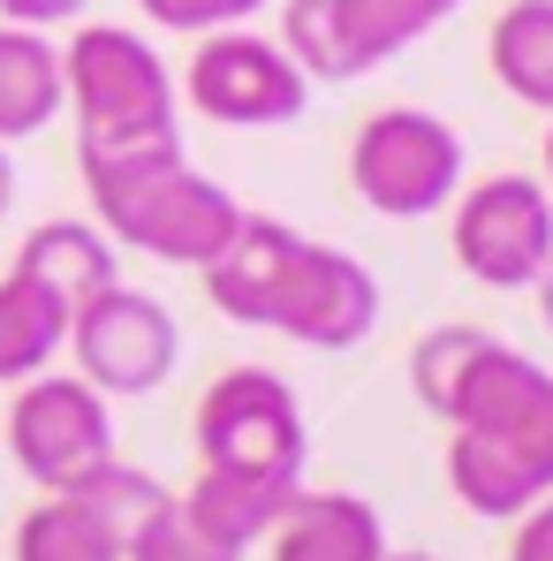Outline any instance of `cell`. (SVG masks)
Listing matches in <instances>:
<instances>
[{
  "instance_id": "8992f818",
  "label": "cell",
  "mask_w": 553,
  "mask_h": 561,
  "mask_svg": "<svg viewBox=\"0 0 553 561\" xmlns=\"http://www.w3.org/2000/svg\"><path fill=\"white\" fill-rule=\"evenodd\" d=\"M8 456L38 493H84L114 470V402L77 373H38L8 402Z\"/></svg>"
},
{
  "instance_id": "277c9868",
  "label": "cell",
  "mask_w": 553,
  "mask_h": 561,
  "mask_svg": "<svg viewBox=\"0 0 553 561\" xmlns=\"http://www.w3.org/2000/svg\"><path fill=\"white\" fill-rule=\"evenodd\" d=\"M61 99L77 106V160L183 145V92L160 46L122 23H84L61 46Z\"/></svg>"
},
{
  "instance_id": "7402d4cb",
  "label": "cell",
  "mask_w": 553,
  "mask_h": 561,
  "mask_svg": "<svg viewBox=\"0 0 553 561\" xmlns=\"http://www.w3.org/2000/svg\"><path fill=\"white\" fill-rule=\"evenodd\" d=\"M92 0H0V23H31V31H54V23H77Z\"/></svg>"
},
{
  "instance_id": "4316f807",
  "label": "cell",
  "mask_w": 553,
  "mask_h": 561,
  "mask_svg": "<svg viewBox=\"0 0 553 561\" xmlns=\"http://www.w3.org/2000/svg\"><path fill=\"white\" fill-rule=\"evenodd\" d=\"M387 561H440V554H394V547H387Z\"/></svg>"
},
{
  "instance_id": "7a4b0ae2",
  "label": "cell",
  "mask_w": 553,
  "mask_h": 561,
  "mask_svg": "<svg viewBox=\"0 0 553 561\" xmlns=\"http://www.w3.org/2000/svg\"><path fill=\"white\" fill-rule=\"evenodd\" d=\"M448 493L470 516L516 524L553 501V373L500 334L470 357L448 394Z\"/></svg>"
},
{
  "instance_id": "d6986e66",
  "label": "cell",
  "mask_w": 553,
  "mask_h": 561,
  "mask_svg": "<svg viewBox=\"0 0 553 561\" xmlns=\"http://www.w3.org/2000/svg\"><path fill=\"white\" fill-rule=\"evenodd\" d=\"M122 561H243V554H228L220 539H205V531L183 516V501L168 493V501L137 524V539L122 547Z\"/></svg>"
},
{
  "instance_id": "44dd1931",
  "label": "cell",
  "mask_w": 553,
  "mask_h": 561,
  "mask_svg": "<svg viewBox=\"0 0 553 561\" xmlns=\"http://www.w3.org/2000/svg\"><path fill=\"white\" fill-rule=\"evenodd\" d=\"M508 561H553V501H539V508L516 516V547H508Z\"/></svg>"
},
{
  "instance_id": "5bb4252c",
  "label": "cell",
  "mask_w": 553,
  "mask_h": 561,
  "mask_svg": "<svg viewBox=\"0 0 553 561\" xmlns=\"http://www.w3.org/2000/svg\"><path fill=\"white\" fill-rule=\"evenodd\" d=\"M61 46L54 31L31 23H0V145L38 137L46 122H61Z\"/></svg>"
},
{
  "instance_id": "4fadbf2b",
  "label": "cell",
  "mask_w": 553,
  "mask_h": 561,
  "mask_svg": "<svg viewBox=\"0 0 553 561\" xmlns=\"http://www.w3.org/2000/svg\"><path fill=\"white\" fill-rule=\"evenodd\" d=\"M274 561H387V524L365 493H296L266 531Z\"/></svg>"
},
{
  "instance_id": "5b68a950",
  "label": "cell",
  "mask_w": 553,
  "mask_h": 561,
  "mask_svg": "<svg viewBox=\"0 0 553 561\" xmlns=\"http://www.w3.org/2000/svg\"><path fill=\"white\" fill-rule=\"evenodd\" d=\"M311 463V433H303V402L296 387L266 365H235L197 394V470L235 478L251 493L296 501Z\"/></svg>"
},
{
  "instance_id": "3957f363",
  "label": "cell",
  "mask_w": 553,
  "mask_h": 561,
  "mask_svg": "<svg viewBox=\"0 0 553 561\" xmlns=\"http://www.w3.org/2000/svg\"><path fill=\"white\" fill-rule=\"evenodd\" d=\"M84 190H92V213L114 236V251H137L160 266H197V274L220 259V243L243 220V205L212 175H197L183 160V145L84 160Z\"/></svg>"
},
{
  "instance_id": "2e32d148",
  "label": "cell",
  "mask_w": 553,
  "mask_h": 561,
  "mask_svg": "<svg viewBox=\"0 0 553 561\" xmlns=\"http://www.w3.org/2000/svg\"><path fill=\"white\" fill-rule=\"evenodd\" d=\"M15 561H122V531L92 493H46L15 524Z\"/></svg>"
},
{
  "instance_id": "7c38bea8",
  "label": "cell",
  "mask_w": 553,
  "mask_h": 561,
  "mask_svg": "<svg viewBox=\"0 0 553 561\" xmlns=\"http://www.w3.org/2000/svg\"><path fill=\"white\" fill-rule=\"evenodd\" d=\"M15 274L31 280V288H46L77 319L84 304H99L122 280V251H114V236L99 220H38L23 236V251H15Z\"/></svg>"
},
{
  "instance_id": "52a82bcc",
  "label": "cell",
  "mask_w": 553,
  "mask_h": 561,
  "mask_svg": "<svg viewBox=\"0 0 553 561\" xmlns=\"http://www.w3.org/2000/svg\"><path fill=\"white\" fill-rule=\"evenodd\" d=\"M349 190L379 220H433L462 190L456 122H440L425 106H379L349 137Z\"/></svg>"
},
{
  "instance_id": "9a60e30c",
  "label": "cell",
  "mask_w": 553,
  "mask_h": 561,
  "mask_svg": "<svg viewBox=\"0 0 553 561\" xmlns=\"http://www.w3.org/2000/svg\"><path fill=\"white\" fill-rule=\"evenodd\" d=\"M485 61L523 106H539L553 122V0H508L485 38Z\"/></svg>"
},
{
  "instance_id": "ba28073f",
  "label": "cell",
  "mask_w": 553,
  "mask_h": 561,
  "mask_svg": "<svg viewBox=\"0 0 553 561\" xmlns=\"http://www.w3.org/2000/svg\"><path fill=\"white\" fill-rule=\"evenodd\" d=\"M183 106H197L220 129H288L311 106V77L280 54V38L235 23V31H205L183 69Z\"/></svg>"
},
{
  "instance_id": "30bf717a",
  "label": "cell",
  "mask_w": 553,
  "mask_h": 561,
  "mask_svg": "<svg viewBox=\"0 0 553 561\" xmlns=\"http://www.w3.org/2000/svg\"><path fill=\"white\" fill-rule=\"evenodd\" d=\"M456 266L477 288H531L553 259V197L539 175H485L456 190V220H448Z\"/></svg>"
},
{
  "instance_id": "ffe728a7",
  "label": "cell",
  "mask_w": 553,
  "mask_h": 561,
  "mask_svg": "<svg viewBox=\"0 0 553 561\" xmlns=\"http://www.w3.org/2000/svg\"><path fill=\"white\" fill-rule=\"evenodd\" d=\"M160 31H183V38H205V31H235V23H258L274 0H137Z\"/></svg>"
},
{
  "instance_id": "9c48e42d",
  "label": "cell",
  "mask_w": 553,
  "mask_h": 561,
  "mask_svg": "<svg viewBox=\"0 0 553 561\" xmlns=\"http://www.w3.org/2000/svg\"><path fill=\"white\" fill-rule=\"evenodd\" d=\"M77 350V379H92L106 402H137V394H160L175 365H183V327L160 296L114 280L99 304H84L69 319V342Z\"/></svg>"
},
{
  "instance_id": "cb8c5ba5",
  "label": "cell",
  "mask_w": 553,
  "mask_h": 561,
  "mask_svg": "<svg viewBox=\"0 0 553 561\" xmlns=\"http://www.w3.org/2000/svg\"><path fill=\"white\" fill-rule=\"evenodd\" d=\"M531 296H539V319H546V334H553V259H546V274L531 280Z\"/></svg>"
},
{
  "instance_id": "6da1fadb",
  "label": "cell",
  "mask_w": 553,
  "mask_h": 561,
  "mask_svg": "<svg viewBox=\"0 0 553 561\" xmlns=\"http://www.w3.org/2000/svg\"><path fill=\"white\" fill-rule=\"evenodd\" d=\"M205 296L228 327H266L303 350H357L379 327V280L365 259L296 236L274 213L235 220V236L205 266Z\"/></svg>"
},
{
  "instance_id": "ac0fdd59",
  "label": "cell",
  "mask_w": 553,
  "mask_h": 561,
  "mask_svg": "<svg viewBox=\"0 0 553 561\" xmlns=\"http://www.w3.org/2000/svg\"><path fill=\"white\" fill-rule=\"evenodd\" d=\"M485 342H493L485 327H433V334H417V350H410V387H417V402H425L433 417H448V394H456V379L470 373V357H477Z\"/></svg>"
},
{
  "instance_id": "d4e9b609",
  "label": "cell",
  "mask_w": 553,
  "mask_h": 561,
  "mask_svg": "<svg viewBox=\"0 0 553 561\" xmlns=\"http://www.w3.org/2000/svg\"><path fill=\"white\" fill-rule=\"evenodd\" d=\"M8 205H15V160H8V145H0V220H8Z\"/></svg>"
},
{
  "instance_id": "484cf974",
  "label": "cell",
  "mask_w": 553,
  "mask_h": 561,
  "mask_svg": "<svg viewBox=\"0 0 553 561\" xmlns=\"http://www.w3.org/2000/svg\"><path fill=\"white\" fill-rule=\"evenodd\" d=\"M546 197H553V129H546Z\"/></svg>"
},
{
  "instance_id": "e0dca14e",
  "label": "cell",
  "mask_w": 553,
  "mask_h": 561,
  "mask_svg": "<svg viewBox=\"0 0 553 561\" xmlns=\"http://www.w3.org/2000/svg\"><path fill=\"white\" fill-rule=\"evenodd\" d=\"M61 342H69V311L46 288H31L23 274L0 280V387H23V379L54 373Z\"/></svg>"
},
{
  "instance_id": "8fae6325",
  "label": "cell",
  "mask_w": 553,
  "mask_h": 561,
  "mask_svg": "<svg viewBox=\"0 0 553 561\" xmlns=\"http://www.w3.org/2000/svg\"><path fill=\"white\" fill-rule=\"evenodd\" d=\"M402 46L410 38L394 31L379 0H280V54L311 84H357L371 69H387Z\"/></svg>"
},
{
  "instance_id": "603a6c76",
  "label": "cell",
  "mask_w": 553,
  "mask_h": 561,
  "mask_svg": "<svg viewBox=\"0 0 553 561\" xmlns=\"http://www.w3.org/2000/svg\"><path fill=\"white\" fill-rule=\"evenodd\" d=\"M379 8L394 15V31H402V38H425L433 23H448V15H456L462 0H379Z\"/></svg>"
}]
</instances>
